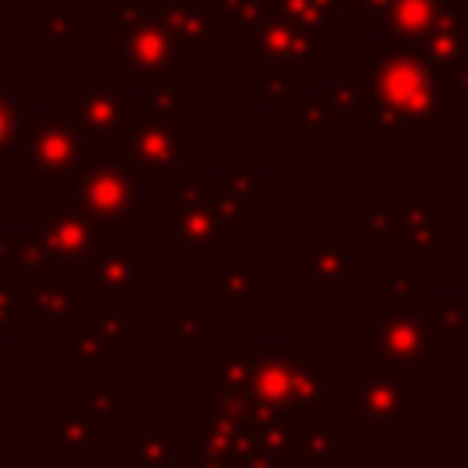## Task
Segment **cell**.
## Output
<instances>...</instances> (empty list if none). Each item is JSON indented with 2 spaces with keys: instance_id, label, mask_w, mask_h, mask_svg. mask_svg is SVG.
I'll return each instance as SVG.
<instances>
[{
  "instance_id": "cell-1",
  "label": "cell",
  "mask_w": 468,
  "mask_h": 468,
  "mask_svg": "<svg viewBox=\"0 0 468 468\" xmlns=\"http://www.w3.org/2000/svg\"><path fill=\"white\" fill-rule=\"evenodd\" d=\"M208 395L311 424L322 420L329 380L303 347H208Z\"/></svg>"
},
{
  "instance_id": "cell-2",
  "label": "cell",
  "mask_w": 468,
  "mask_h": 468,
  "mask_svg": "<svg viewBox=\"0 0 468 468\" xmlns=\"http://www.w3.org/2000/svg\"><path fill=\"white\" fill-rule=\"evenodd\" d=\"M351 80L362 95L355 124L369 132L380 150L391 143L395 128L435 132L442 124V69L428 66L417 51L384 48L373 62H362Z\"/></svg>"
},
{
  "instance_id": "cell-3",
  "label": "cell",
  "mask_w": 468,
  "mask_h": 468,
  "mask_svg": "<svg viewBox=\"0 0 468 468\" xmlns=\"http://www.w3.org/2000/svg\"><path fill=\"white\" fill-rule=\"evenodd\" d=\"M461 340L453 311L446 300L417 296V300H391L388 311L355 336L358 347L373 351L377 362L388 366H435L446 347Z\"/></svg>"
},
{
  "instance_id": "cell-4",
  "label": "cell",
  "mask_w": 468,
  "mask_h": 468,
  "mask_svg": "<svg viewBox=\"0 0 468 468\" xmlns=\"http://www.w3.org/2000/svg\"><path fill=\"white\" fill-rule=\"evenodd\" d=\"M238 55L245 66L256 69L260 95L274 102L289 95L296 84H303L314 66L325 62V37L307 33L285 22L278 11H271L260 22L238 29Z\"/></svg>"
},
{
  "instance_id": "cell-5",
  "label": "cell",
  "mask_w": 468,
  "mask_h": 468,
  "mask_svg": "<svg viewBox=\"0 0 468 468\" xmlns=\"http://www.w3.org/2000/svg\"><path fill=\"white\" fill-rule=\"evenodd\" d=\"M329 395H336L340 410L366 431L410 428V417L424 410V377L413 366L366 362L351 380L329 384Z\"/></svg>"
},
{
  "instance_id": "cell-6",
  "label": "cell",
  "mask_w": 468,
  "mask_h": 468,
  "mask_svg": "<svg viewBox=\"0 0 468 468\" xmlns=\"http://www.w3.org/2000/svg\"><path fill=\"white\" fill-rule=\"evenodd\" d=\"M22 172L29 183H62L88 165V128L69 113H29L22 124Z\"/></svg>"
},
{
  "instance_id": "cell-7",
  "label": "cell",
  "mask_w": 468,
  "mask_h": 468,
  "mask_svg": "<svg viewBox=\"0 0 468 468\" xmlns=\"http://www.w3.org/2000/svg\"><path fill=\"white\" fill-rule=\"evenodd\" d=\"M121 157L139 183L172 179L190 161V124L154 121L135 110L121 124Z\"/></svg>"
},
{
  "instance_id": "cell-8",
  "label": "cell",
  "mask_w": 468,
  "mask_h": 468,
  "mask_svg": "<svg viewBox=\"0 0 468 468\" xmlns=\"http://www.w3.org/2000/svg\"><path fill=\"white\" fill-rule=\"evenodd\" d=\"M106 62L121 69L124 84L146 88V84H157V80H172L176 69L190 62V48H183L168 33V26L157 18V7H150L135 22V29L124 37V44L106 55Z\"/></svg>"
},
{
  "instance_id": "cell-9",
  "label": "cell",
  "mask_w": 468,
  "mask_h": 468,
  "mask_svg": "<svg viewBox=\"0 0 468 468\" xmlns=\"http://www.w3.org/2000/svg\"><path fill=\"white\" fill-rule=\"evenodd\" d=\"M73 201L102 227L128 223L143 205V183L124 165H84L73 186Z\"/></svg>"
},
{
  "instance_id": "cell-10",
  "label": "cell",
  "mask_w": 468,
  "mask_h": 468,
  "mask_svg": "<svg viewBox=\"0 0 468 468\" xmlns=\"http://www.w3.org/2000/svg\"><path fill=\"white\" fill-rule=\"evenodd\" d=\"M40 238L66 263H91V256L106 245V230L73 201V197H44L40 201Z\"/></svg>"
},
{
  "instance_id": "cell-11",
  "label": "cell",
  "mask_w": 468,
  "mask_h": 468,
  "mask_svg": "<svg viewBox=\"0 0 468 468\" xmlns=\"http://www.w3.org/2000/svg\"><path fill=\"white\" fill-rule=\"evenodd\" d=\"M157 245L172 252L183 267H219L223 263V227L197 212H161L157 216Z\"/></svg>"
},
{
  "instance_id": "cell-12",
  "label": "cell",
  "mask_w": 468,
  "mask_h": 468,
  "mask_svg": "<svg viewBox=\"0 0 468 468\" xmlns=\"http://www.w3.org/2000/svg\"><path fill=\"white\" fill-rule=\"evenodd\" d=\"M58 110L80 121L88 132H117L124 117L139 110V91H128L124 80H80L58 99Z\"/></svg>"
},
{
  "instance_id": "cell-13",
  "label": "cell",
  "mask_w": 468,
  "mask_h": 468,
  "mask_svg": "<svg viewBox=\"0 0 468 468\" xmlns=\"http://www.w3.org/2000/svg\"><path fill=\"white\" fill-rule=\"evenodd\" d=\"M40 442L62 461V464H88L95 450L110 442L106 420L69 410V413H44L40 417Z\"/></svg>"
},
{
  "instance_id": "cell-14",
  "label": "cell",
  "mask_w": 468,
  "mask_h": 468,
  "mask_svg": "<svg viewBox=\"0 0 468 468\" xmlns=\"http://www.w3.org/2000/svg\"><path fill=\"white\" fill-rule=\"evenodd\" d=\"M358 274V252L336 230H314L307 238V292L314 300H333Z\"/></svg>"
},
{
  "instance_id": "cell-15",
  "label": "cell",
  "mask_w": 468,
  "mask_h": 468,
  "mask_svg": "<svg viewBox=\"0 0 468 468\" xmlns=\"http://www.w3.org/2000/svg\"><path fill=\"white\" fill-rule=\"evenodd\" d=\"M157 18L183 48L219 51L227 40V22L219 15V0H154Z\"/></svg>"
},
{
  "instance_id": "cell-16",
  "label": "cell",
  "mask_w": 468,
  "mask_h": 468,
  "mask_svg": "<svg viewBox=\"0 0 468 468\" xmlns=\"http://www.w3.org/2000/svg\"><path fill=\"white\" fill-rule=\"evenodd\" d=\"M88 289L99 300H135L143 292V252L135 245L106 241L88 263Z\"/></svg>"
},
{
  "instance_id": "cell-17",
  "label": "cell",
  "mask_w": 468,
  "mask_h": 468,
  "mask_svg": "<svg viewBox=\"0 0 468 468\" xmlns=\"http://www.w3.org/2000/svg\"><path fill=\"white\" fill-rule=\"evenodd\" d=\"M406 216H410V197H362L358 201V245L366 249H391L406 241Z\"/></svg>"
},
{
  "instance_id": "cell-18",
  "label": "cell",
  "mask_w": 468,
  "mask_h": 468,
  "mask_svg": "<svg viewBox=\"0 0 468 468\" xmlns=\"http://www.w3.org/2000/svg\"><path fill=\"white\" fill-rule=\"evenodd\" d=\"M417 55L435 69H457L468 58V11H461L453 0H446L442 15L435 18V26Z\"/></svg>"
},
{
  "instance_id": "cell-19",
  "label": "cell",
  "mask_w": 468,
  "mask_h": 468,
  "mask_svg": "<svg viewBox=\"0 0 468 468\" xmlns=\"http://www.w3.org/2000/svg\"><path fill=\"white\" fill-rule=\"evenodd\" d=\"M442 7H446V0H391L380 29L391 37V44L399 51H420V44L428 40Z\"/></svg>"
},
{
  "instance_id": "cell-20",
  "label": "cell",
  "mask_w": 468,
  "mask_h": 468,
  "mask_svg": "<svg viewBox=\"0 0 468 468\" xmlns=\"http://www.w3.org/2000/svg\"><path fill=\"white\" fill-rule=\"evenodd\" d=\"M176 208L179 212H197V216H208L212 223H219L223 230L227 227H238L245 219L241 205L230 197V190L223 186V179H179L176 183Z\"/></svg>"
},
{
  "instance_id": "cell-21",
  "label": "cell",
  "mask_w": 468,
  "mask_h": 468,
  "mask_svg": "<svg viewBox=\"0 0 468 468\" xmlns=\"http://www.w3.org/2000/svg\"><path fill=\"white\" fill-rule=\"evenodd\" d=\"M402 249H406V260H413L417 267L439 263V256H442V208L435 197H413L410 201Z\"/></svg>"
},
{
  "instance_id": "cell-22",
  "label": "cell",
  "mask_w": 468,
  "mask_h": 468,
  "mask_svg": "<svg viewBox=\"0 0 468 468\" xmlns=\"http://www.w3.org/2000/svg\"><path fill=\"white\" fill-rule=\"evenodd\" d=\"M26 311L40 322L44 333H66L73 329L77 314V292L73 282H29L26 285Z\"/></svg>"
},
{
  "instance_id": "cell-23",
  "label": "cell",
  "mask_w": 468,
  "mask_h": 468,
  "mask_svg": "<svg viewBox=\"0 0 468 468\" xmlns=\"http://www.w3.org/2000/svg\"><path fill=\"white\" fill-rule=\"evenodd\" d=\"M15 267H18V278L29 285V282H73V263H66L62 256H55L44 238H29L18 230V249H15Z\"/></svg>"
},
{
  "instance_id": "cell-24",
  "label": "cell",
  "mask_w": 468,
  "mask_h": 468,
  "mask_svg": "<svg viewBox=\"0 0 468 468\" xmlns=\"http://www.w3.org/2000/svg\"><path fill=\"white\" fill-rule=\"evenodd\" d=\"M256 289H260V267L256 263H219L208 271V296H216L227 314H241L245 300Z\"/></svg>"
},
{
  "instance_id": "cell-25",
  "label": "cell",
  "mask_w": 468,
  "mask_h": 468,
  "mask_svg": "<svg viewBox=\"0 0 468 468\" xmlns=\"http://www.w3.org/2000/svg\"><path fill=\"white\" fill-rule=\"evenodd\" d=\"M124 461L132 468H176V431L172 428H128Z\"/></svg>"
},
{
  "instance_id": "cell-26",
  "label": "cell",
  "mask_w": 468,
  "mask_h": 468,
  "mask_svg": "<svg viewBox=\"0 0 468 468\" xmlns=\"http://www.w3.org/2000/svg\"><path fill=\"white\" fill-rule=\"evenodd\" d=\"M139 110L154 121L190 124V84L186 80H157L139 88Z\"/></svg>"
},
{
  "instance_id": "cell-27",
  "label": "cell",
  "mask_w": 468,
  "mask_h": 468,
  "mask_svg": "<svg viewBox=\"0 0 468 468\" xmlns=\"http://www.w3.org/2000/svg\"><path fill=\"white\" fill-rule=\"evenodd\" d=\"M274 110L282 117H289V124L296 132H336L344 124V117L325 102V95H282L274 99Z\"/></svg>"
},
{
  "instance_id": "cell-28",
  "label": "cell",
  "mask_w": 468,
  "mask_h": 468,
  "mask_svg": "<svg viewBox=\"0 0 468 468\" xmlns=\"http://www.w3.org/2000/svg\"><path fill=\"white\" fill-rule=\"evenodd\" d=\"M274 11L285 22L307 29V33H318V37L336 33L340 22H344L340 18V0H274Z\"/></svg>"
},
{
  "instance_id": "cell-29",
  "label": "cell",
  "mask_w": 468,
  "mask_h": 468,
  "mask_svg": "<svg viewBox=\"0 0 468 468\" xmlns=\"http://www.w3.org/2000/svg\"><path fill=\"white\" fill-rule=\"evenodd\" d=\"M77 44V7L73 0H44L40 4V48L69 51Z\"/></svg>"
},
{
  "instance_id": "cell-30",
  "label": "cell",
  "mask_w": 468,
  "mask_h": 468,
  "mask_svg": "<svg viewBox=\"0 0 468 468\" xmlns=\"http://www.w3.org/2000/svg\"><path fill=\"white\" fill-rule=\"evenodd\" d=\"M95 336H99V344L106 347V351H113L121 340H128L132 333H139L143 329V314L139 311H132L128 303H121V300H110L95 318H91V325H88Z\"/></svg>"
},
{
  "instance_id": "cell-31",
  "label": "cell",
  "mask_w": 468,
  "mask_h": 468,
  "mask_svg": "<svg viewBox=\"0 0 468 468\" xmlns=\"http://www.w3.org/2000/svg\"><path fill=\"white\" fill-rule=\"evenodd\" d=\"M55 358L62 362V366H99V362H106L110 358V351L99 344V336L91 333V329H66V333H58V340H55Z\"/></svg>"
},
{
  "instance_id": "cell-32",
  "label": "cell",
  "mask_w": 468,
  "mask_h": 468,
  "mask_svg": "<svg viewBox=\"0 0 468 468\" xmlns=\"http://www.w3.org/2000/svg\"><path fill=\"white\" fill-rule=\"evenodd\" d=\"M296 461H307V464H336L340 461V442H336L333 428H325V420L300 424Z\"/></svg>"
},
{
  "instance_id": "cell-33",
  "label": "cell",
  "mask_w": 468,
  "mask_h": 468,
  "mask_svg": "<svg viewBox=\"0 0 468 468\" xmlns=\"http://www.w3.org/2000/svg\"><path fill=\"white\" fill-rule=\"evenodd\" d=\"M373 296L377 300H417V296H424V267H417L413 260L395 263L388 271V278H380L373 285Z\"/></svg>"
},
{
  "instance_id": "cell-34",
  "label": "cell",
  "mask_w": 468,
  "mask_h": 468,
  "mask_svg": "<svg viewBox=\"0 0 468 468\" xmlns=\"http://www.w3.org/2000/svg\"><path fill=\"white\" fill-rule=\"evenodd\" d=\"M124 391H128L124 380H95V384H88L84 395L73 399V410H84L99 420H110L124 402Z\"/></svg>"
},
{
  "instance_id": "cell-35",
  "label": "cell",
  "mask_w": 468,
  "mask_h": 468,
  "mask_svg": "<svg viewBox=\"0 0 468 468\" xmlns=\"http://www.w3.org/2000/svg\"><path fill=\"white\" fill-rule=\"evenodd\" d=\"M26 325V282L0 278V333H18Z\"/></svg>"
},
{
  "instance_id": "cell-36",
  "label": "cell",
  "mask_w": 468,
  "mask_h": 468,
  "mask_svg": "<svg viewBox=\"0 0 468 468\" xmlns=\"http://www.w3.org/2000/svg\"><path fill=\"white\" fill-rule=\"evenodd\" d=\"M223 186L230 190V197L241 205L245 216H252L260 208V179H256V172L249 165H238V168L223 172Z\"/></svg>"
},
{
  "instance_id": "cell-37",
  "label": "cell",
  "mask_w": 468,
  "mask_h": 468,
  "mask_svg": "<svg viewBox=\"0 0 468 468\" xmlns=\"http://www.w3.org/2000/svg\"><path fill=\"white\" fill-rule=\"evenodd\" d=\"M274 11V0H219V15L227 29H245Z\"/></svg>"
},
{
  "instance_id": "cell-38",
  "label": "cell",
  "mask_w": 468,
  "mask_h": 468,
  "mask_svg": "<svg viewBox=\"0 0 468 468\" xmlns=\"http://www.w3.org/2000/svg\"><path fill=\"white\" fill-rule=\"evenodd\" d=\"M442 110L468 113V58L457 69H442Z\"/></svg>"
},
{
  "instance_id": "cell-39",
  "label": "cell",
  "mask_w": 468,
  "mask_h": 468,
  "mask_svg": "<svg viewBox=\"0 0 468 468\" xmlns=\"http://www.w3.org/2000/svg\"><path fill=\"white\" fill-rule=\"evenodd\" d=\"M22 124H26V106L22 99H7L0 102V161L11 154V146L22 139Z\"/></svg>"
},
{
  "instance_id": "cell-40",
  "label": "cell",
  "mask_w": 468,
  "mask_h": 468,
  "mask_svg": "<svg viewBox=\"0 0 468 468\" xmlns=\"http://www.w3.org/2000/svg\"><path fill=\"white\" fill-rule=\"evenodd\" d=\"M172 336L179 344H186V347L208 351V325H205V318L197 311H176L172 314Z\"/></svg>"
},
{
  "instance_id": "cell-41",
  "label": "cell",
  "mask_w": 468,
  "mask_h": 468,
  "mask_svg": "<svg viewBox=\"0 0 468 468\" xmlns=\"http://www.w3.org/2000/svg\"><path fill=\"white\" fill-rule=\"evenodd\" d=\"M325 102H329V106H333L340 117H355V113H358V106H362L358 84H355V80H336V84H329Z\"/></svg>"
},
{
  "instance_id": "cell-42",
  "label": "cell",
  "mask_w": 468,
  "mask_h": 468,
  "mask_svg": "<svg viewBox=\"0 0 468 468\" xmlns=\"http://www.w3.org/2000/svg\"><path fill=\"white\" fill-rule=\"evenodd\" d=\"M388 7H391V0H355V29H358V33L380 29Z\"/></svg>"
},
{
  "instance_id": "cell-43",
  "label": "cell",
  "mask_w": 468,
  "mask_h": 468,
  "mask_svg": "<svg viewBox=\"0 0 468 468\" xmlns=\"http://www.w3.org/2000/svg\"><path fill=\"white\" fill-rule=\"evenodd\" d=\"M15 249H18V230H0V278H18Z\"/></svg>"
},
{
  "instance_id": "cell-44",
  "label": "cell",
  "mask_w": 468,
  "mask_h": 468,
  "mask_svg": "<svg viewBox=\"0 0 468 468\" xmlns=\"http://www.w3.org/2000/svg\"><path fill=\"white\" fill-rule=\"evenodd\" d=\"M7 380H0V446L11 442V431H7V413H11V395H7Z\"/></svg>"
},
{
  "instance_id": "cell-45",
  "label": "cell",
  "mask_w": 468,
  "mask_h": 468,
  "mask_svg": "<svg viewBox=\"0 0 468 468\" xmlns=\"http://www.w3.org/2000/svg\"><path fill=\"white\" fill-rule=\"evenodd\" d=\"M7 99H15V91H11V69L0 62V102H7Z\"/></svg>"
},
{
  "instance_id": "cell-46",
  "label": "cell",
  "mask_w": 468,
  "mask_h": 468,
  "mask_svg": "<svg viewBox=\"0 0 468 468\" xmlns=\"http://www.w3.org/2000/svg\"><path fill=\"white\" fill-rule=\"evenodd\" d=\"M424 468H468V464H439V461H431V464H424Z\"/></svg>"
},
{
  "instance_id": "cell-47",
  "label": "cell",
  "mask_w": 468,
  "mask_h": 468,
  "mask_svg": "<svg viewBox=\"0 0 468 468\" xmlns=\"http://www.w3.org/2000/svg\"><path fill=\"white\" fill-rule=\"evenodd\" d=\"M40 4H44V0H40Z\"/></svg>"
},
{
  "instance_id": "cell-48",
  "label": "cell",
  "mask_w": 468,
  "mask_h": 468,
  "mask_svg": "<svg viewBox=\"0 0 468 468\" xmlns=\"http://www.w3.org/2000/svg\"><path fill=\"white\" fill-rule=\"evenodd\" d=\"M453 4H457V0H453Z\"/></svg>"
}]
</instances>
